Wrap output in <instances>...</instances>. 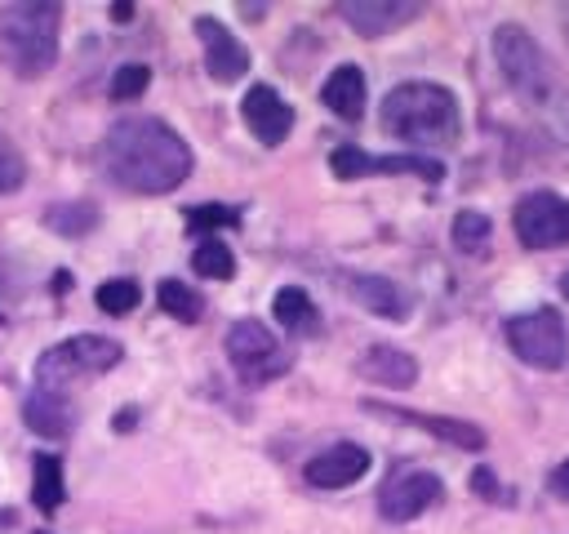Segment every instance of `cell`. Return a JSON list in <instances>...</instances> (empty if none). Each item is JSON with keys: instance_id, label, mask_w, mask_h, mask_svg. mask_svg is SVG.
Returning a JSON list of instances; mask_svg holds the SVG:
<instances>
[{"instance_id": "6da1fadb", "label": "cell", "mask_w": 569, "mask_h": 534, "mask_svg": "<svg viewBox=\"0 0 569 534\" xmlns=\"http://www.w3.org/2000/svg\"><path fill=\"white\" fill-rule=\"evenodd\" d=\"M102 169L116 187L138 196H164L191 174V147L156 116L116 120L102 138Z\"/></svg>"}, {"instance_id": "7a4b0ae2", "label": "cell", "mask_w": 569, "mask_h": 534, "mask_svg": "<svg viewBox=\"0 0 569 534\" xmlns=\"http://www.w3.org/2000/svg\"><path fill=\"white\" fill-rule=\"evenodd\" d=\"M493 58L502 80L511 85V93L538 111V120L547 125V134L569 147V80L556 71V62L547 58V49L516 22H502L493 31Z\"/></svg>"}, {"instance_id": "3957f363", "label": "cell", "mask_w": 569, "mask_h": 534, "mask_svg": "<svg viewBox=\"0 0 569 534\" xmlns=\"http://www.w3.org/2000/svg\"><path fill=\"white\" fill-rule=\"evenodd\" d=\"M382 129L413 147H449L462 134L458 98L445 85L409 80L382 98Z\"/></svg>"}, {"instance_id": "277c9868", "label": "cell", "mask_w": 569, "mask_h": 534, "mask_svg": "<svg viewBox=\"0 0 569 534\" xmlns=\"http://www.w3.org/2000/svg\"><path fill=\"white\" fill-rule=\"evenodd\" d=\"M58 22L62 9L53 0H18L0 9V58L13 76L36 80L58 62Z\"/></svg>"}, {"instance_id": "5b68a950", "label": "cell", "mask_w": 569, "mask_h": 534, "mask_svg": "<svg viewBox=\"0 0 569 534\" xmlns=\"http://www.w3.org/2000/svg\"><path fill=\"white\" fill-rule=\"evenodd\" d=\"M120 356H124V347H120L116 338L76 334V338H62L58 347L40 352V360H36V383H40V392H62V387L76 383V378H93V374L116 369Z\"/></svg>"}, {"instance_id": "8992f818", "label": "cell", "mask_w": 569, "mask_h": 534, "mask_svg": "<svg viewBox=\"0 0 569 534\" xmlns=\"http://www.w3.org/2000/svg\"><path fill=\"white\" fill-rule=\"evenodd\" d=\"M227 360L240 374V383H249V387H262V383H276L280 374H289V356L262 320H236L227 329Z\"/></svg>"}, {"instance_id": "52a82bcc", "label": "cell", "mask_w": 569, "mask_h": 534, "mask_svg": "<svg viewBox=\"0 0 569 534\" xmlns=\"http://www.w3.org/2000/svg\"><path fill=\"white\" fill-rule=\"evenodd\" d=\"M507 343L533 369H560L565 356H569V334H565V320L556 316V307L511 316L507 320Z\"/></svg>"}, {"instance_id": "ba28073f", "label": "cell", "mask_w": 569, "mask_h": 534, "mask_svg": "<svg viewBox=\"0 0 569 534\" xmlns=\"http://www.w3.org/2000/svg\"><path fill=\"white\" fill-rule=\"evenodd\" d=\"M516 240L525 249H556L569 245V200L556 191H529L511 209Z\"/></svg>"}, {"instance_id": "9c48e42d", "label": "cell", "mask_w": 569, "mask_h": 534, "mask_svg": "<svg viewBox=\"0 0 569 534\" xmlns=\"http://www.w3.org/2000/svg\"><path fill=\"white\" fill-rule=\"evenodd\" d=\"M329 169H333V178H342V182L369 178V174H418L422 182H440V178H445V165H440L436 156H413V151H400V156H369V151H360V147H351V142L333 147Z\"/></svg>"}, {"instance_id": "30bf717a", "label": "cell", "mask_w": 569, "mask_h": 534, "mask_svg": "<svg viewBox=\"0 0 569 534\" xmlns=\"http://www.w3.org/2000/svg\"><path fill=\"white\" fill-rule=\"evenodd\" d=\"M440 498H445L440 476H431V472H400V476H391L378 490V512L387 521H413L427 507H436Z\"/></svg>"}, {"instance_id": "8fae6325", "label": "cell", "mask_w": 569, "mask_h": 534, "mask_svg": "<svg viewBox=\"0 0 569 534\" xmlns=\"http://www.w3.org/2000/svg\"><path fill=\"white\" fill-rule=\"evenodd\" d=\"M196 36L204 44V71L218 80V85H236L244 71H249V49L218 22V18H196Z\"/></svg>"}, {"instance_id": "7c38bea8", "label": "cell", "mask_w": 569, "mask_h": 534, "mask_svg": "<svg viewBox=\"0 0 569 534\" xmlns=\"http://www.w3.org/2000/svg\"><path fill=\"white\" fill-rule=\"evenodd\" d=\"M240 116L249 125V134L262 142V147H280L293 129V107L271 89V85H253L240 102Z\"/></svg>"}, {"instance_id": "4fadbf2b", "label": "cell", "mask_w": 569, "mask_h": 534, "mask_svg": "<svg viewBox=\"0 0 569 534\" xmlns=\"http://www.w3.org/2000/svg\"><path fill=\"white\" fill-rule=\"evenodd\" d=\"M422 0H342L338 4V18L347 27H356L360 36H387L413 18H422Z\"/></svg>"}, {"instance_id": "5bb4252c", "label": "cell", "mask_w": 569, "mask_h": 534, "mask_svg": "<svg viewBox=\"0 0 569 534\" xmlns=\"http://www.w3.org/2000/svg\"><path fill=\"white\" fill-rule=\"evenodd\" d=\"M302 472H307V481L316 490H347V485H356L369 472V449L351 445V441H338V445L320 449Z\"/></svg>"}, {"instance_id": "9a60e30c", "label": "cell", "mask_w": 569, "mask_h": 534, "mask_svg": "<svg viewBox=\"0 0 569 534\" xmlns=\"http://www.w3.org/2000/svg\"><path fill=\"white\" fill-rule=\"evenodd\" d=\"M365 409L387 414V418H400V423H413V427H422V432H431V436H440V441H449L458 449H485V432L476 423L445 418V414H418V409H400V405H378V400H369Z\"/></svg>"}, {"instance_id": "2e32d148", "label": "cell", "mask_w": 569, "mask_h": 534, "mask_svg": "<svg viewBox=\"0 0 569 534\" xmlns=\"http://www.w3.org/2000/svg\"><path fill=\"white\" fill-rule=\"evenodd\" d=\"M347 294H351L360 307H369V312H378V316H387V320H405V316H409V294H405L396 280H387V276L356 271V276H347Z\"/></svg>"}, {"instance_id": "e0dca14e", "label": "cell", "mask_w": 569, "mask_h": 534, "mask_svg": "<svg viewBox=\"0 0 569 534\" xmlns=\"http://www.w3.org/2000/svg\"><path fill=\"white\" fill-rule=\"evenodd\" d=\"M356 369L378 387H413V378H418V360L409 352H400V347H387V343H373L356 360Z\"/></svg>"}, {"instance_id": "ac0fdd59", "label": "cell", "mask_w": 569, "mask_h": 534, "mask_svg": "<svg viewBox=\"0 0 569 534\" xmlns=\"http://www.w3.org/2000/svg\"><path fill=\"white\" fill-rule=\"evenodd\" d=\"M320 98L325 107L338 116V120H360L365 116V71L356 62H342L329 71V80L320 85Z\"/></svg>"}, {"instance_id": "d6986e66", "label": "cell", "mask_w": 569, "mask_h": 534, "mask_svg": "<svg viewBox=\"0 0 569 534\" xmlns=\"http://www.w3.org/2000/svg\"><path fill=\"white\" fill-rule=\"evenodd\" d=\"M22 418H27V427L36 432V436H53V441H62L67 432H71V405H67V396L62 392H31L27 396V405H22Z\"/></svg>"}, {"instance_id": "ffe728a7", "label": "cell", "mask_w": 569, "mask_h": 534, "mask_svg": "<svg viewBox=\"0 0 569 534\" xmlns=\"http://www.w3.org/2000/svg\"><path fill=\"white\" fill-rule=\"evenodd\" d=\"M271 316H276L289 334H302V338H311V334L320 329V312H316V303L307 298V289H298V285H284V289L271 298Z\"/></svg>"}, {"instance_id": "44dd1931", "label": "cell", "mask_w": 569, "mask_h": 534, "mask_svg": "<svg viewBox=\"0 0 569 534\" xmlns=\"http://www.w3.org/2000/svg\"><path fill=\"white\" fill-rule=\"evenodd\" d=\"M31 498L40 512H58L67 498L62 485V458L58 454H36V472H31Z\"/></svg>"}, {"instance_id": "7402d4cb", "label": "cell", "mask_w": 569, "mask_h": 534, "mask_svg": "<svg viewBox=\"0 0 569 534\" xmlns=\"http://www.w3.org/2000/svg\"><path fill=\"white\" fill-rule=\"evenodd\" d=\"M44 227L58 236H84L98 227V205L89 200H67V205H49L44 209Z\"/></svg>"}, {"instance_id": "603a6c76", "label": "cell", "mask_w": 569, "mask_h": 534, "mask_svg": "<svg viewBox=\"0 0 569 534\" xmlns=\"http://www.w3.org/2000/svg\"><path fill=\"white\" fill-rule=\"evenodd\" d=\"M449 236H453V245H458L462 254L480 258V254L489 249L493 222H489V214H480V209H462V214H453V227H449Z\"/></svg>"}, {"instance_id": "cb8c5ba5", "label": "cell", "mask_w": 569, "mask_h": 534, "mask_svg": "<svg viewBox=\"0 0 569 534\" xmlns=\"http://www.w3.org/2000/svg\"><path fill=\"white\" fill-rule=\"evenodd\" d=\"M191 267H196V276H204V280H231V276H236V258H231V249H227L222 240H213V236L196 245Z\"/></svg>"}, {"instance_id": "d4e9b609", "label": "cell", "mask_w": 569, "mask_h": 534, "mask_svg": "<svg viewBox=\"0 0 569 534\" xmlns=\"http://www.w3.org/2000/svg\"><path fill=\"white\" fill-rule=\"evenodd\" d=\"M156 298H160V307H164L169 316H178V320H187V325H191V320H200V312H204L200 294H196V289H187V285H182V280H173V276L156 285Z\"/></svg>"}, {"instance_id": "484cf974", "label": "cell", "mask_w": 569, "mask_h": 534, "mask_svg": "<svg viewBox=\"0 0 569 534\" xmlns=\"http://www.w3.org/2000/svg\"><path fill=\"white\" fill-rule=\"evenodd\" d=\"M93 298H98V307H102L107 316H124V312H133V307H138L142 289H138V280H129V276H116V280H102Z\"/></svg>"}, {"instance_id": "4316f807", "label": "cell", "mask_w": 569, "mask_h": 534, "mask_svg": "<svg viewBox=\"0 0 569 534\" xmlns=\"http://www.w3.org/2000/svg\"><path fill=\"white\" fill-rule=\"evenodd\" d=\"M147 85H151V67H147V62H124V67L111 76V98H116V102H129V98H138Z\"/></svg>"}, {"instance_id": "83f0119b", "label": "cell", "mask_w": 569, "mask_h": 534, "mask_svg": "<svg viewBox=\"0 0 569 534\" xmlns=\"http://www.w3.org/2000/svg\"><path fill=\"white\" fill-rule=\"evenodd\" d=\"M236 222H240V214H236L231 205H196V209H187V227H191V231L236 227Z\"/></svg>"}, {"instance_id": "f1b7e54d", "label": "cell", "mask_w": 569, "mask_h": 534, "mask_svg": "<svg viewBox=\"0 0 569 534\" xmlns=\"http://www.w3.org/2000/svg\"><path fill=\"white\" fill-rule=\"evenodd\" d=\"M22 178H27V165H22L18 147H13L4 134H0V196L18 191V187H22Z\"/></svg>"}, {"instance_id": "f546056e", "label": "cell", "mask_w": 569, "mask_h": 534, "mask_svg": "<svg viewBox=\"0 0 569 534\" xmlns=\"http://www.w3.org/2000/svg\"><path fill=\"white\" fill-rule=\"evenodd\" d=\"M547 485H551V494H556V498H565V503H569V458L547 476Z\"/></svg>"}, {"instance_id": "4dcf8cb0", "label": "cell", "mask_w": 569, "mask_h": 534, "mask_svg": "<svg viewBox=\"0 0 569 534\" xmlns=\"http://www.w3.org/2000/svg\"><path fill=\"white\" fill-rule=\"evenodd\" d=\"M471 485H476L480 494H489V503H498V485H493V476H489V467H480V472L471 476Z\"/></svg>"}, {"instance_id": "1f68e13d", "label": "cell", "mask_w": 569, "mask_h": 534, "mask_svg": "<svg viewBox=\"0 0 569 534\" xmlns=\"http://www.w3.org/2000/svg\"><path fill=\"white\" fill-rule=\"evenodd\" d=\"M560 294H565V298H569V271H565V276H560Z\"/></svg>"}, {"instance_id": "d6a6232c", "label": "cell", "mask_w": 569, "mask_h": 534, "mask_svg": "<svg viewBox=\"0 0 569 534\" xmlns=\"http://www.w3.org/2000/svg\"><path fill=\"white\" fill-rule=\"evenodd\" d=\"M565 27H569V13H565Z\"/></svg>"}, {"instance_id": "836d02e7", "label": "cell", "mask_w": 569, "mask_h": 534, "mask_svg": "<svg viewBox=\"0 0 569 534\" xmlns=\"http://www.w3.org/2000/svg\"><path fill=\"white\" fill-rule=\"evenodd\" d=\"M40 534H44V530H40Z\"/></svg>"}]
</instances>
